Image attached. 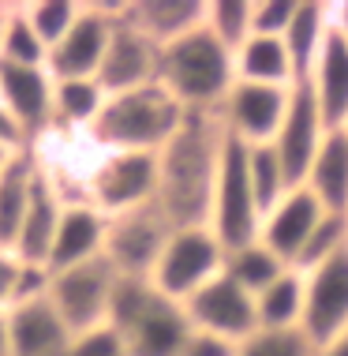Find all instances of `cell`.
Wrapping results in <instances>:
<instances>
[{
    "instance_id": "4",
    "label": "cell",
    "mask_w": 348,
    "mask_h": 356,
    "mask_svg": "<svg viewBox=\"0 0 348 356\" xmlns=\"http://www.w3.org/2000/svg\"><path fill=\"white\" fill-rule=\"evenodd\" d=\"M183 117H188V113L169 98L165 86L154 83V86H142V90H128V94L105 98L101 117L94 120V128L86 131V136L98 143L101 154H109V150L158 154L172 136H176Z\"/></svg>"
},
{
    "instance_id": "21",
    "label": "cell",
    "mask_w": 348,
    "mask_h": 356,
    "mask_svg": "<svg viewBox=\"0 0 348 356\" xmlns=\"http://www.w3.org/2000/svg\"><path fill=\"white\" fill-rule=\"evenodd\" d=\"M120 19L165 49L206 23V0H131L120 4Z\"/></svg>"
},
{
    "instance_id": "36",
    "label": "cell",
    "mask_w": 348,
    "mask_h": 356,
    "mask_svg": "<svg viewBox=\"0 0 348 356\" xmlns=\"http://www.w3.org/2000/svg\"><path fill=\"white\" fill-rule=\"evenodd\" d=\"M296 0H255V15H251V31L258 38H285L292 23Z\"/></svg>"
},
{
    "instance_id": "8",
    "label": "cell",
    "mask_w": 348,
    "mask_h": 356,
    "mask_svg": "<svg viewBox=\"0 0 348 356\" xmlns=\"http://www.w3.org/2000/svg\"><path fill=\"white\" fill-rule=\"evenodd\" d=\"M120 274L113 270V263L105 255L90 259V263H79L72 270L49 274V304L56 307V315L64 319V326L75 334L98 330V326H109V312H113V293Z\"/></svg>"
},
{
    "instance_id": "34",
    "label": "cell",
    "mask_w": 348,
    "mask_h": 356,
    "mask_svg": "<svg viewBox=\"0 0 348 356\" xmlns=\"http://www.w3.org/2000/svg\"><path fill=\"white\" fill-rule=\"evenodd\" d=\"M19 8H23L26 23L34 26V34L45 42V49H53L83 12L79 0H31V4H19Z\"/></svg>"
},
{
    "instance_id": "14",
    "label": "cell",
    "mask_w": 348,
    "mask_h": 356,
    "mask_svg": "<svg viewBox=\"0 0 348 356\" xmlns=\"http://www.w3.org/2000/svg\"><path fill=\"white\" fill-rule=\"evenodd\" d=\"M183 312L195 330L217 334L232 345H240L244 338L258 330V315H255V296L247 289H240L232 277L221 270L214 282H206L191 300H183Z\"/></svg>"
},
{
    "instance_id": "30",
    "label": "cell",
    "mask_w": 348,
    "mask_h": 356,
    "mask_svg": "<svg viewBox=\"0 0 348 356\" xmlns=\"http://www.w3.org/2000/svg\"><path fill=\"white\" fill-rule=\"evenodd\" d=\"M247 172H251V188H255L258 210H274L285 199V191H292L285 177V165L277 158L274 143H263V147H247Z\"/></svg>"
},
{
    "instance_id": "27",
    "label": "cell",
    "mask_w": 348,
    "mask_h": 356,
    "mask_svg": "<svg viewBox=\"0 0 348 356\" xmlns=\"http://www.w3.org/2000/svg\"><path fill=\"white\" fill-rule=\"evenodd\" d=\"M255 315H258V326H266V330L304 323V274L285 270L270 289H263L255 296Z\"/></svg>"
},
{
    "instance_id": "25",
    "label": "cell",
    "mask_w": 348,
    "mask_h": 356,
    "mask_svg": "<svg viewBox=\"0 0 348 356\" xmlns=\"http://www.w3.org/2000/svg\"><path fill=\"white\" fill-rule=\"evenodd\" d=\"M304 188L333 214H348V136L341 128L330 131L322 150L315 154V165L307 172Z\"/></svg>"
},
{
    "instance_id": "18",
    "label": "cell",
    "mask_w": 348,
    "mask_h": 356,
    "mask_svg": "<svg viewBox=\"0 0 348 356\" xmlns=\"http://www.w3.org/2000/svg\"><path fill=\"white\" fill-rule=\"evenodd\" d=\"M105 233H109V218L98 207H90L86 199H67L53 248H49V259H45V270L60 274L105 255Z\"/></svg>"
},
{
    "instance_id": "26",
    "label": "cell",
    "mask_w": 348,
    "mask_h": 356,
    "mask_svg": "<svg viewBox=\"0 0 348 356\" xmlns=\"http://www.w3.org/2000/svg\"><path fill=\"white\" fill-rule=\"evenodd\" d=\"M236 83H263V86H296V72L288 60L281 38L251 34L236 49Z\"/></svg>"
},
{
    "instance_id": "10",
    "label": "cell",
    "mask_w": 348,
    "mask_h": 356,
    "mask_svg": "<svg viewBox=\"0 0 348 356\" xmlns=\"http://www.w3.org/2000/svg\"><path fill=\"white\" fill-rule=\"evenodd\" d=\"M169 236H172V225L158 210V203L139 207L131 214L109 218L105 259L113 263V270L120 277H150Z\"/></svg>"
},
{
    "instance_id": "17",
    "label": "cell",
    "mask_w": 348,
    "mask_h": 356,
    "mask_svg": "<svg viewBox=\"0 0 348 356\" xmlns=\"http://www.w3.org/2000/svg\"><path fill=\"white\" fill-rule=\"evenodd\" d=\"M322 214H326V207L311 195V188L299 184V188H292V191H285L281 203L263 214L258 240H263V244H266L277 259H281L285 266H292V270H296L299 255H304L307 240H311V233L318 229Z\"/></svg>"
},
{
    "instance_id": "35",
    "label": "cell",
    "mask_w": 348,
    "mask_h": 356,
    "mask_svg": "<svg viewBox=\"0 0 348 356\" xmlns=\"http://www.w3.org/2000/svg\"><path fill=\"white\" fill-rule=\"evenodd\" d=\"M348 248V214H333V210H326L322 221H318V229L311 233V240H307L304 255H299L296 270H311V266L326 263V259L341 255Z\"/></svg>"
},
{
    "instance_id": "44",
    "label": "cell",
    "mask_w": 348,
    "mask_h": 356,
    "mask_svg": "<svg viewBox=\"0 0 348 356\" xmlns=\"http://www.w3.org/2000/svg\"><path fill=\"white\" fill-rule=\"evenodd\" d=\"M15 154H19V150H12V147H4V143H0V169H4V165H8V161H12V158H15Z\"/></svg>"
},
{
    "instance_id": "42",
    "label": "cell",
    "mask_w": 348,
    "mask_h": 356,
    "mask_svg": "<svg viewBox=\"0 0 348 356\" xmlns=\"http://www.w3.org/2000/svg\"><path fill=\"white\" fill-rule=\"evenodd\" d=\"M318 356H348V330L341 334V338H333L330 345H322V349H318Z\"/></svg>"
},
{
    "instance_id": "22",
    "label": "cell",
    "mask_w": 348,
    "mask_h": 356,
    "mask_svg": "<svg viewBox=\"0 0 348 356\" xmlns=\"http://www.w3.org/2000/svg\"><path fill=\"white\" fill-rule=\"evenodd\" d=\"M304 83L311 86L330 131L345 128V120H348V42L333 26H330V38H326L322 53H318L311 75Z\"/></svg>"
},
{
    "instance_id": "31",
    "label": "cell",
    "mask_w": 348,
    "mask_h": 356,
    "mask_svg": "<svg viewBox=\"0 0 348 356\" xmlns=\"http://www.w3.org/2000/svg\"><path fill=\"white\" fill-rule=\"evenodd\" d=\"M251 15H255V0H206V31L232 56L255 34L251 31Z\"/></svg>"
},
{
    "instance_id": "12",
    "label": "cell",
    "mask_w": 348,
    "mask_h": 356,
    "mask_svg": "<svg viewBox=\"0 0 348 356\" xmlns=\"http://www.w3.org/2000/svg\"><path fill=\"white\" fill-rule=\"evenodd\" d=\"M292 86H263V83H232L225 105L217 109L221 128L229 139L244 147H263L277 139V128L285 120Z\"/></svg>"
},
{
    "instance_id": "20",
    "label": "cell",
    "mask_w": 348,
    "mask_h": 356,
    "mask_svg": "<svg viewBox=\"0 0 348 356\" xmlns=\"http://www.w3.org/2000/svg\"><path fill=\"white\" fill-rule=\"evenodd\" d=\"M8 326H12V356H67L72 349V330L49 304V293L19 300L8 312Z\"/></svg>"
},
{
    "instance_id": "2",
    "label": "cell",
    "mask_w": 348,
    "mask_h": 356,
    "mask_svg": "<svg viewBox=\"0 0 348 356\" xmlns=\"http://www.w3.org/2000/svg\"><path fill=\"white\" fill-rule=\"evenodd\" d=\"M158 83L183 113H217L236 83V60L202 23L161 49Z\"/></svg>"
},
{
    "instance_id": "19",
    "label": "cell",
    "mask_w": 348,
    "mask_h": 356,
    "mask_svg": "<svg viewBox=\"0 0 348 356\" xmlns=\"http://www.w3.org/2000/svg\"><path fill=\"white\" fill-rule=\"evenodd\" d=\"M64 203H67V195L60 191V184H56L53 169H45L42 161H38L34 188H31V207H26L23 229H19V240L12 248V255L19 259V263L45 266L53 236H56V225H60V214H64Z\"/></svg>"
},
{
    "instance_id": "40",
    "label": "cell",
    "mask_w": 348,
    "mask_h": 356,
    "mask_svg": "<svg viewBox=\"0 0 348 356\" xmlns=\"http://www.w3.org/2000/svg\"><path fill=\"white\" fill-rule=\"evenodd\" d=\"M0 143H4V147H12V150H26V147H31L26 136H23V128L15 124V117L4 109V102H0Z\"/></svg>"
},
{
    "instance_id": "15",
    "label": "cell",
    "mask_w": 348,
    "mask_h": 356,
    "mask_svg": "<svg viewBox=\"0 0 348 356\" xmlns=\"http://www.w3.org/2000/svg\"><path fill=\"white\" fill-rule=\"evenodd\" d=\"M0 102L23 128L26 143L56 128V83L45 68H19L0 60Z\"/></svg>"
},
{
    "instance_id": "43",
    "label": "cell",
    "mask_w": 348,
    "mask_h": 356,
    "mask_svg": "<svg viewBox=\"0 0 348 356\" xmlns=\"http://www.w3.org/2000/svg\"><path fill=\"white\" fill-rule=\"evenodd\" d=\"M0 356H12V326H8V312H0Z\"/></svg>"
},
{
    "instance_id": "3",
    "label": "cell",
    "mask_w": 348,
    "mask_h": 356,
    "mask_svg": "<svg viewBox=\"0 0 348 356\" xmlns=\"http://www.w3.org/2000/svg\"><path fill=\"white\" fill-rule=\"evenodd\" d=\"M109 326L124 338L128 356H180L191 334L183 304L161 296L150 277H120L113 293Z\"/></svg>"
},
{
    "instance_id": "45",
    "label": "cell",
    "mask_w": 348,
    "mask_h": 356,
    "mask_svg": "<svg viewBox=\"0 0 348 356\" xmlns=\"http://www.w3.org/2000/svg\"><path fill=\"white\" fill-rule=\"evenodd\" d=\"M8 12H12V4H0V38H4V26H8Z\"/></svg>"
},
{
    "instance_id": "46",
    "label": "cell",
    "mask_w": 348,
    "mask_h": 356,
    "mask_svg": "<svg viewBox=\"0 0 348 356\" xmlns=\"http://www.w3.org/2000/svg\"><path fill=\"white\" fill-rule=\"evenodd\" d=\"M341 131H345V136H348V120H345V128H341Z\"/></svg>"
},
{
    "instance_id": "29",
    "label": "cell",
    "mask_w": 348,
    "mask_h": 356,
    "mask_svg": "<svg viewBox=\"0 0 348 356\" xmlns=\"http://www.w3.org/2000/svg\"><path fill=\"white\" fill-rule=\"evenodd\" d=\"M285 270H292V266H285L281 259H277V255L263 244V240L244 244V248H236V252L225 255V274H229L240 289H247L251 296H258L263 289H270Z\"/></svg>"
},
{
    "instance_id": "11",
    "label": "cell",
    "mask_w": 348,
    "mask_h": 356,
    "mask_svg": "<svg viewBox=\"0 0 348 356\" xmlns=\"http://www.w3.org/2000/svg\"><path fill=\"white\" fill-rule=\"evenodd\" d=\"M304 274V330L318 349L348 330V248Z\"/></svg>"
},
{
    "instance_id": "33",
    "label": "cell",
    "mask_w": 348,
    "mask_h": 356,
    "mask_svg": "<svg viewBox=\"0 0 348 356\" xmlns=\"http://www.w3.org/2000/svg\"><path fill=\"white\" fill-rule=\"evenodd\" d=\"M236 356H318V345L307 338L304 326H281V330L258 326L251 338L240 341Z\"/></svg>"
},
{
    "instance_id": "13",
    "label": "cell",
    "mask_w": 348,
    "mask_h": 356,
    "mask_svg": "<svg viewBox=\"0 0 348 356\" xmlns=\"http://www.w3.org/2000/svg\"><path fill=\"white\" fill-rule=\"evenodd\" d=\"M326 136H330V124H326L322 109H318L311 86L296 83L292 98H288V109H285V120H281L277 139H274V150L281 158L285 177L292 188H299L307 180V172L315 165V154L322 150Z\"/></svg>"
},
{
    "instance_id": "5",
    "label": "cell",
    "mask_w": 348,
    "mask_h": 356,
    "mask_svg": "<svg viewBox=\"0 0 348 356\" xmlns=\"http://www.w3.org/2000/svg\"><path fill=\"white\" fill-rule=\"evenodd\" d=\"M206 225L221 240L225 255L244 244H255L258 225H263V210H258L255 188H251V172H247V147L229 136H225V147H221V165H217Z\"/></svg>"
},
{
    "instance_id": "39",
    "label": "cell",
    "mask_w": 348,
    "mask_h": 356,
    "mask_svg": "<svg viewBox=\"0 0 348 356\" xmlns=\"http://www.w3.org/2000/svg\"><path fill=\"white\" fill-rule=\"evenodd\" d=\"M236 349L240 345H232L225 338H217V334H206V330H195V326H191L180 356H236Z\"/></svg>"
},
{
    "instance_id": "24",
    "label": "cell",
    "mask_w": 348,
    "mask_h": 356,
    "mask_svg": "<svg viewBox=\"0 0 348 356\" xmlns=\"http://www.w3.org/2000/svg\"><path fill=\"white\" fill-rule=\"evenodd\" d=\"M326 38H330V0H296L292 23H288V31L281 38L288 49V60H292L296 83H304L311 75Z\"/></svg>"
},
{
    "instance_id": "9",
    "label": "cell",
    "mask_w": 348,
    "mask_h": 356,
    "mask_svg": "<svg viewBox=\"0 0 348 356\" xmlns=\"http://www.w3.org/2000/svg\"><path fill=\"white\" fill-rule=\"evenodd\" d=\"M116 23H120V4H83L75 26L49 49L45 72L56 83L60 79H98Z\"/></svg>"
},
{
    "instance_id": "37",
    "label": "cell",
    "mask_w": 348,
    "mask_h": 356,
    "mask_svg": "<svg viewBox=\"0 0 348 356\" xmlns=\"http://www.w3.org/2000/svg\"><path fill=\"white\" fill-rule=\"evenodd\" d=\"M67 356H128V349H124V338L113 326H98V330L75 334Z\"/></svg>"
},
{
    "instance_id": "23",
    "label": "cell",
    "mask_w": 348,
    "mask_h": 356,
    "mask_svg": "<svg viewBox=\"0 0 348 356\" xmlns=\"http://www.w3.org/2000/svg\"><path fill=\"white\" fill-rule=\"evenodd\" d=\"M38 172L34 147L19 150L4 169H0V252H12L19 229H23L26 207H31V188Z\"/></svg>"
},
{
    "instance_id": "41",
    "label": "cell",
    "mask_w": 348,
    "mask_h": 356,
    "mask_svg": "<svg viewBox=\"0 0 348 356\" xmlns=\"http://www.w3.org/2000/svg\"><path fill=\"white\" fill-rule=\"evenodd\" d=\"M330 26L348 42V0H337V4H330Z\"/></svg>"
},
{
    "instance_id": "1",
    "label": "cell",
    "mask_w": 348,
    "mask_h": 356,
    "mask_svg": "<svg viewBox=\"0 0 348 356\" xmlns=\"http://www.w3.org/2000/svg\"><path fill=\"white\" fill-rule=\"evenodd\" d=\"M225 147V128L217 113H188L165 147L158 150V210L172 229H191L210 221V199Z\"/></svg>"
},
{
    "instance_id": "6",
    "label": "cell",
    "mask_w": 348,
    "mask_h": 356,
    "mask_svg": "<svg viewBox=\"0 0 348 356\" xmlns=\"http://www.w3.org/2000/svg\"><path fill=\"white\" fill-rule=\"evenodd\" d=\"M83 199L98 207L105 218L131 214L158 199V154L142 150H109L86 172Z\"/></svg>"
},
{
    "instance_id": "7",
    "label": "cell",
    "mask_w": 348,
    "mask_h": 356,
    "mask_svg": "<svg viewBox=\"0 0 348 356\" xmlns=\"http://www.w3.org/2000/svg\"><path fill=\"white\" fill-rule=\"evenodd\" d=\"M225 270V248L210 233V225H191V229H172L158 255V266L150 274V285L169 300H191L206 282Z\"/></svg>"
},
{
    "instance_id": "16",
    "label": "cell",
    "mask_w": 348,
    "mask_h": 356,
    "mask_svg": "<svg viewBox=\"0 0 348 356\" xmlns=\"http://www.w3.org/2000/svg\"><path fill=\"white\" fill-rule=\"evenodd\" d=\"M158 75H161V45L120 19L113 31L109 53L101 60V72H98V86L105 90V98L154 86Z\"/></svg>"
},
{
    "instance_id": "28",
    "label": "cell",
    "mask_w": 348,
    "mask_h": 356,
    "mask_svg": "<svg viewBox=\"0 0 348 356\" xmlns=\"http://www.w3.org/2000/svg\"><path fill=\"white\" fill-rule=\"evenodd\" d=\"M56 83V79H53ZM105 109V90L98 79H60L56 83V128L90 131Z\"/></svg>"
},
{
    "instance_id": "38",
    "label": "cell",
    "mask_w": 348,
    "mask_h": 356,
    "mask_svg": "<svg viewBox=\"0 0 348 356\" xmlns=\"http://www.w3.org/2000/svg\"><path fill=\"white\" fill-rule=\"evenodd\" d=\"M23 270L12 252H0V312H12V304L19 300V285H23Z\"/></svg>"
},
{
    "instance_id": "32",
    "label": "cell",
    "mask_w": 348,
    "mask_h": 356,
    "mask_svg": "<svg viewBox=\"0 0 348 356\" xmlns=\"http://www.w3.org/2000/svg\"><path fill=\"white\" fill-rule=\"evenodd\" d=\"M0 60L19 64V68H45V60H49V49L34 34V26L26 23L19 4H12V12H8V26H4V38H0Z\"/></svg>"
}]
</instances>
